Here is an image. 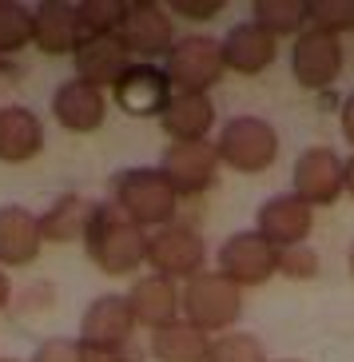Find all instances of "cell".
Segmentation results:
<instances>
[{
    "label": "cell",
    "mask_w": 354,
    "mask_h": 362,
    "mask_svg": "<svg viewBox=\"0 0 354 362\" xmlns=\"http://www.w3.org/2000/svg\"><path fill=\"white\" fill-rule=\"evenodd\" d=\"M124 298H128L136 327L163 330V327H172V322H179V287H175L172 279L140 275L128 287V295H124Z\"/></svg>",
    "instance_id": "obj_16"
},
{
    "label": "cell",
    "mask_w": 354,
    "mask_h": 362,
    "mask_svg": "<svg viewBox=\"0 0 354 362\" xmlns=\"http://www.w3.org/2000/svg\"><path fill=\"white\" fill-rule=\"evenodd\" d=\"M275 275L314 279V275H319V255H314V247H307V243L283 247V251H279V263H275Z\"/></svg>",
    "instance_id": "obj_30"
},
{
    "label": "cell",
    "mask_w": 354,
    "mask_h": 362,
    "mask_svg": "<svg viewBox=\"0 0 354 362\" xmlns=\"http://www.w3.org/2000/svg\"><path fill=\"white\" fill-rule=\"evenodd\" d=\"M160 175L175 187L179 199L203 195L219 180V151L207 139H199V144H172L160 156Z\"/></svg>",
    "instance_id": "obj_10"
},
{
    "label": "cell",
    "mask_w": 354,
    "mask_h": 362,
    "mask_svg": "<svg viewBox=\"0 0 354 362\" xmlns=\"http://www.w3.org/2000/svg\"><path fill=\"white\" fill-rule=\"evenodd\" d=\"M148 267L151 275H163V279H195L207 271V243L203 235L187 223H167V227H155L148 235Z\"/></svg>",
    "instance_id": "obj_8"
},
{
    "label": "cell",
    "mask_w": 354,
    "mask_h": 362,
    "mask_svg": "<svg viewBox=\"0 0 354 362\" xmlns=\"http://www.w3.org/2000/svg\"><path fill=\"white\" fill-rule=\"evenodd\" d=\"M251 21L259 28H267L275 40L279 36H299L307 28V0H255Z\"/></svg>",
    "instance_id": "obj_25"
},
{
    "label": "cell",
    "mask_w": 354,
    "mask_h": 362,
    "mask_svg": "<svg viewBox=\"0 0 354 362\" xmlns=\"http://www.w3.org/2000/svg\"><path fill=\"white\" fill-rule=\"evenodd\" d=\"M44 247L40 235V215H33L20 203L0 207V267H28L36 263Z\"/></svg>",
    "instance_id": "obj_19"
},
{
    "label": "cell",
    "mask_w": 354,
    "mask_h": 362,
    "mask_svg": "<svg viewBox=\"0 0 354 362\" xmlns=\"http://www.w3.org/2000/svg\"><path fill=\"white\" fill-rule=\"evenodd\" d=\"M136 334V319L124 295H100L88 303V310L80 315V346L88 351V358H119L131 346Z\"/></svg>",
    "instance_id": "obj_5"
},
{
    "label": "cell",
    "mask_w": 354,
    "mask_h": 362,
    "mask_svg": "<svg viewBox=\"0 0 354 362\" xmlns=\"http://www.w3.org/2000/svg\"><path fill=\"white\" fill-rule=\"evenodd\" d=\"M346 56H343V40L338 36H322L302 28L295 36V48H290V72L307 92H326V88L338 80Z\"/></svg>",
    "instance_id": "obj_11"
},
{
    "label": "cell",
    "mask_w": 354,
    "mask_h": 362,
    "mask_svg": "<svg viewBox=\"0 0 354 362\" xmlns=\"http://www.w3.org/2000/svg\"><path fill=\"white\" fill-rule=\"evenodd\" d=\"M28 362H92V358L80 346V339H48L36 346V354Z\"/></svg>",
    "instance_id": "obj_31"
},
{
    "label": "cell",
    "mask_w": 354,
    "mask_h": 362,
    "mask_svg": "<svg viewBox=\"0 0 354 362\" xmlns=\"http://www.w3.org/2000/svg\"><path fill=\"white\" fill-rule=\"evenodd\" d=\"M92 362H119V358H92Z\"/></svg>",
    "instance_id": "obj_37"
},
{
    "label": "cell",
    "mask_w": 354,
    "mask_h": 362,
    "mask_svg": "<svg viewBox=\"0 0 354 362\" xmlns=\"http://www.w3.org/2000/svg\"><path fill=\"white\" fill-rule=\"evenodd\" d=\"M343 180H346V192L354 195V156H350V160H343Z\"/></svg>",
    "instance_id": "obj_35"
},
{
    "label": "cell",
    "mask_w": 354,
    "mask_h": 362,
    "mask_svg": "<svg viewBox=\"0 0 354 362\" xmlns=\"http://www.w3.org/2000/svg\"><path fill=\"white\" fill-rule=\"evenodd\" d=\"M72 64H76V80H84V84L104 92V88H116L119 76L128 72L136 60L124 52V44L116 36H100V40H84L76 48Z\"/></svg>",
    "instance_id": "obj_20"
},
{
    "label": "cell",
    "mask_w": 354,
    "mask_h": 362,
    "mask_svg": "<svg viewBox=\"0 0 354 362\" xmlns=\"http://www.w3.org/2000/svg\"><path fill=\"white\" fill-rule=\"evenodd\" d=\"M255 231L263 235L275 251H283V247H299V243H307V235L314 231V207L311 203H302L295 192L271 195V199L259 207Z\"/></svg>",
    "instance_id": "obj_13"
},
{
    "label": "cell",
    "mask_w": 354,
    "mask_h": 362,
    "mask_svg": "<svg viewBox=\"0 0 354 362\" xmlns=\"http://www.w3.org/2000/svg\"><path fill=\"white\" fill-rule=\"evenodd\" d=\"M167 12L183 16V21H211V16L223 12V0H175Z\"/></svg>",
    "instance_id": "obj_32"
},
{
    "label": "cell",
    "mask_w": 354,
    "mask_h": 362,
    "mask_svg": "<svg viewBox=\"0 0 354 362\" xmlns=\"http://www.w3.org/2000/svg\"><path fill=\"white\" fill-rule=\"evenodd\" d=\"M8 298H12V283H8V275H4V267H0V310L8 307Z\"/></svg>",
    "instance_id": "obj_34"
},
{
    "label": "cell",
    "mask_w": 354,
    "mask_h": 362,
    "mask_svg": "<svg viewBox=\"0 0 354 362\" xmlns=\"http://www.w3.org/2000/svg\"><path fill=\"white\" fill-rule=\"evenodd\" d=\"M279 362H299V358H279Z\"/></svg>",
    "instance_id": "obj_38"
},
{
    "label": "cell",
    "mask_w": 354,
    "mask_h": 362,
    "mask_svg": "<svg viewBox=\"0 0 354 362\" xmlns=\"http://www.w3.org/2000/svg\"><path fill=\"white\" fill-rule=\"evenodd\" d=\"M307 28L343 40V33H354V0H307Z\"/></svg>",
    "instance_id": "obj_26"
},
{
    "label": "cell",
    "mask_w": 354,
    "mask_h": 362,
    "mask_svg": "<svg viewBox=\"0 0 354 362\" xmlns=\"http://www.w3.org/2000/svg\"><path fill=\"white\" fill-rule=\"evenodd\" d=\"M112 92H116V107L128 116H160L172 100V84L155 64H131Z\"/></svg>",
    "instance_id": "obj_18"
},
{
    "label": "cell",
    "mask_w": 354,
    "mask_h": 362,
    "mask_svg": "<svg viewBox=\"0 0 354 362\" xmlns=\"http://www.w3.org/2000/svg\"><path fill=\"white\" fill-rule=\"evenodd\" d=\"M0 362H16V358H0Z\"/></svg>",
    "instance_id": "obj_39"
},
{
    "label": "cell",
    "mask_w": 354,
    "mask_h": 362,
    "mask_svg": "<svg viewBox=\"0 0 354 362\" xmlns=\"http://www.w3.org/2000/svg\"><path fill=\"white\" fill-rule=\"evenodd\" d=\"M148 351L155 362H207L211 354V339L203 330H195L191 322H172L163 330H151Z\"/></svg>",
    "instance_id": "obj_24"
},
{
    "label": "cell",
    "mask_w": 354,
    "mask_h": 362,
    "mask_svg": "<svg viewBox=\"0 0 354 362\" xmlns=\"http://www.w3.org/2000/svg\"><path fill=\"white\" fill-rule=\"evenodd\" d=\"M338 116H343V136H346V144H354V92L343 100V112H338Z\"/></svg>",
    "instance_id": "obj_33"
},
{
    "label": "cell",
    "mask_w": 354,
    "mask_h": 362,
    "mask_svg": "<svg viewBox=\"0 0 354 362\" xmlns=\"http://www.w3.org/2000/svg\"><path fill=\"white\" fill-rule=\"evenodd\" d=\"M211 124H215L211 96H195V92H172L167 107L160 112V128L167 132L172 144H199V139H207Z\"/></svg>",
    "instance_id": "obj_22"
},
{
    "label": "cell",
    "mask_w": 354,
    "mask_h": 362,
    "mask_svg": "<svg viewBox=\"0 0 354 362\" xmlns=\"http://www.w3.org/2000/svg\"><path fill=\"white\" fill-rule=\"evenodd\" d=\"M219 52H223V68H231V72H239V76H259L275 64L279 40H275L267 28H259L255 21H243L219 40Z\"/></svg>",
    "instance_id": "obj_14"
},
{
    "label": "cell",
    "mask_w": 354,
    "mask_h": 362,
    "mask_svg": "<svg viewBox=\"0 0 354 362\" xmlns=\"http://www.w3.org/2000/svg\"><path fill=\"white\" fill-rule=\"evenodd\" d=\"M52 119L64 132L88 136V132H96L107 119V100L100 88L84 84V80H64L52 92Z\"/></svg>",
    "instance_id": "obj_15"
},
{
    "label": "cell",
    "mask_w": 354,
    "mask_h": 362,
    "mask_svg": "<svg viewBox=\"0 0 354 362\" xmlns=\"http://www.w3.org/2000/svg\"><path fill=\"white\" fill-rule=\"evenodd\" d=\"M96 215H100V203L88 199V195H76V192L56 195L52 207L40 215L44 243H76V239H88Z\"/></svg>",
    "instance_id": "obj_21"
},
{
    "label": "cell",
    "mask_w": 354,
    "mask_h": 362,
    "mask_svg": "<svg viewBox=\"0 0 354 362\" xmlns=\"http://www.w3.org/2000/svg\"><path fill=\"white\" fill-rule=\"evenodd\" d=\"M84 247H88V259L112 279L131 275V271H140L148 263V231L128 223L112 203H100V215L92 231H88Z\"/></svg>",
    "instance_id": "obj_2"
},
{
    "label": "cell",
    "mask_w": 354,
    "mask_h": 362,
    "mask_svg": "<svg viewBox=\"0 0 354 362\" xmlns=\"http://www.w3.org/2000/svg\"><path fill=\"white\" fill-rule=\"evenodd\" d=\"M207 362H271L267 346L247 334V330H227V334H215L211 339V354Z\"/></svg>",
    "instance_id": "obj_28"
},
{
    "label": "cell",
    "mask_w": 354,
    "mask_h": 362,
    "mask_svg": "<svg viewBox=\"0 0 354 362\" xmlns=\"http://www.w3.org/2000/svg\"><path fill=\"white\" fill-rule=\"evenodd\" d=\"M33 44V8L0 0V56H12Z\"/></svg>",
    "instance_id": "obj_29"
},
{
    "label": "cell",
    "mask_w": 354,
    "mask_h": 362,
    "mask_svg": "<svg viewBox=\"0 0 354 362\" xmlns=\"http://www.w3.org/2000/svg\"><path fill=\"white\" fill-rule=\"evenodd\" d=\"M223 52H219V40L211 36H179L172 44V52L163 60V76L172 92H195V96H211V88L223 80Z\"/></svg>",
    "instance_id": "obj_6"
},
{
    "label": "cell",
    "mask_w": 354,
    "mask_h": 362,
    "mask_svg": "<svg viewBox=\"0 0 354 362\" xmlns=\"http://www.w3.org/2000/svg\"><path fill=\"white\" fill-rule=\"evenodd\" d=\"M290 180H295V195H299L302 203H311V207H326V203H334L346 192L343 160H338V151H331V148L299 151Z\"/></svg>",
    "instance_id": "obj_12"
},
{
    "label": "cell",
    "mask_w": 354,
    "mask_h": 362,
    "mask_svg": "<svg viewBox=\"0 0 354 362\" xmlns=\"http://www.w3.org/2000/svg\"><path fill=\"white\" fill-rule=\"evenodd\" d=\"M76 16H80V36L84 40H100V36L119 33L124 4L119 0H84V4H76Z\"/></svg>",
    "instance_id": "obj_27"
},
{
    "label": "cell",
    "mask_w": 354,
    "mask_h": 362,
    "mask_svg": "<svg viewBox=\"0 0 354 362\" xmlns=\"http://www.w3.org/2000/svg\"><path fill=\"white\" fill-rule=\"evenodd\" d=\"M350 275H354V247H350Z\"/></svg>",
    "instance_id": "obj_36"
},
{
    "label": "cell",
    "mask_w": 354,
    "mask_h": 362,
    "mask_svg": "<svg viewBox=\"0 0 354 362\" xmlns=\"http://www.w3.org/2000/svg\"><path fill=\"white\" fill-rule=\"evenodd\" d=\"M33 44L44 56H76L84 44L80 36V16L68 0H44L33 8Z\"/></svg>",
    "instance_id": "obj_17"
},
{
    "label": "cell",
    "mask_w": 354,
    "mask_h": 362,
    "mask_svg": "<svg viewBox=\"0 0 354 362\" xmlns=\"http://www.w3.org/2000/svg\"><path fill=\"white\" fill-rule=\"evenodd\" d=\"M275 263H279V251L259 231H235L231 239H223L219 255H215V271L223 279H231L239 291L263 287L275 275Z\"/></svg>",
    "instance_id": "obj_9"
},
{
    "label": "cell",
    "mask_w": 354,
    "mask_h": 362,
    "mask_svg": "<svg viewBox=\"0 0 354 362\" xmlns=\"http://www.w3.org/2000/svg\"><path fill=\"white\" fill-rule=\"evenodd\" d=\"M179 310H183V322L203 330L207 339L211 334H227L239 322V315H243V291L231 279H223L219 271H203V275L183 283Z\"/></svg>",
    "instance_id": "obj_3"
},
{
    "label": "cell",
    "mask_w": 354,
    "mask_h": 362,
    "mask_svg": "<svg viewBox=\"0 0 354 362\" xmlns=\"http://www.w3.org/2000/svg\"><path fill=\"white\" fill-rule=\"evenodd\" d=\"M112 192V207H116L128 223H136L140 231H155V227L175 223L179 211V195L175 187L160 175V168H124L112 175L107 183Z\"/></svg>",
    "instance_id": "obj_1"
},
{
    "label": "cell",
    "mask_w": 354,
    "mask_h": 362,
    "mask_svg": "<svg viewBox=\"0 0 354 362\" xmlns=\"http://www.w3.org/2000/svg\"><path fill=\"white\" fill-rule=\"evenodd\" d=\"M44 151V124L33 107H0V163H28Z\"/></svg>",
    "instance_id": "obj_23"
},
{
    "label": "cell",
    "mask_w": 354,
    "mask_h": 362,
    "mask_svg": "<svg viewBox=\"0 0 354 362\" xmlns=\"http://www.w3.org/2000/svg\"><path fill=\"white\" fill-rule=\"evenodd\" d=\"M215 151H219V163L243 171V175H259L279 160V132L263 116H235L223 124Z\"/></svg>",
    "instance_id": "obj_4"
},
{
    "label": "cell",
    "mask_w": 354,
    "mask_h": 362,
    "mask_svg": "<svg viewBox=\"0 0 354 362\" xmlns=\"http://www.w3.org/2000/svg\"><path fill=\"white\" fill-rule=\"evenodd\" d=\"M116 40L124 44L128 56H136V64L167 60V52L175 44L172 12L163 4H155V0H131V4H124V21H119Z\"/></svg>",
    "instance_id": "obj_7"
}]
</instances>
